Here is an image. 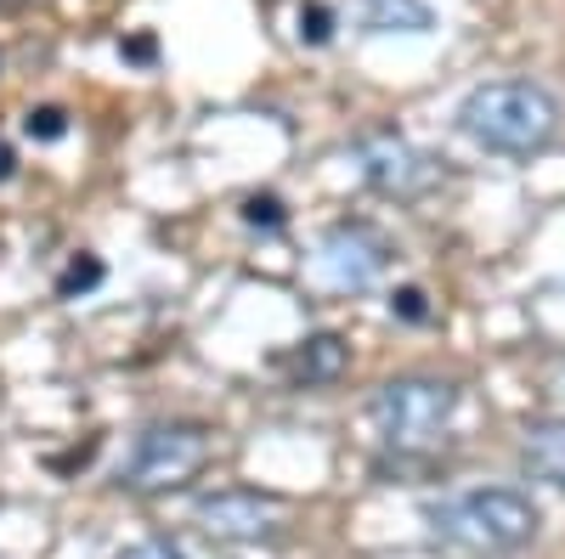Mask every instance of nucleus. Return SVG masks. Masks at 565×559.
I'll return each mask as SVG.
<instances>
[{
  "label": "nucleus",
  "instance_id": "f257e3e1",
  "mask_svg": "<svg viewBox=\"0 0 565 559\" xmlns=\"http://www.w3.org/2000/svg\"><path fill=\"white\" fill-rule=\"evenodd\" d=\"M458 130L503 159H532L559 136V103L537 79H487L458 103Z\"/></svg>",
  "mask_w": 565,
  "mask_h": 559
},
{
  "label": "nucleus",
  "instance_id": "f03ea898",
  "mask_svg": "<svg viewBox=\"0 0 565 559\" xmlns=\"http://www.w3.org/2000/svg\"><path fill=\"white\" fill-rule=\"evenodd\" d=\"M430 526L452 553L503 559V553H521L537 537V503L514 486H476V492H458L441 508H430Z\"/></svg>",
  "mask_w": 565,
  "mask_h": 559
},
{
  "label": "nucleus",
  "instance_id": "7ed1b4c3",
  "mask_svg": "<svg viewBox=\"0 0 565 559\" xmlns=\"http://www.w3.org/2000/svg\"><path fill=\"white\" fill-rule=\"evenodd\" d=\"M215 458V436L199 418H159L136 436L125 470H119V486L136 492V497H164V492H181L193 486Z\"/></svg>",
  "mask_w": 565,
  "mask_h": 559
},
{
  "label": "nucleus",
  "instance_id": "20e7f679",
  "mask_svg": "<svg viewBox=\"0 0 565 559\" xmlns=\"http://www.w3.org/2000/svg\"><path fill=\"white\" fill-rule=\"evenodd\" d=\"M373 430L385 436V447L396 452H424L436 447L452 418H458V385L447 379H424V373H402V379H385L367 401Z\"/></svg>",
  "mask_w": 565,
  "mask_h": 559
},
{
  "label": "nucleus",
  "instance_id": "39448f33",
  "mask_svg": "<svg viewBox=\"0 0 565 559\" xmlns=\"http://www.w3.org/2000/svg\"><path fill=\"white\" fill-rule=\"evenodd\" d=\"M385 266H391V244L380 238V232H373L367 221H340L317 238L306 277L328 294H362L385 277Z\"/></svg>",
  "mask_w": 565,
  "mask_h": 559
},
{
  "label": "nucleus",
  "instance_id": "423d86ee",
  "mask_svg": "<svg viewBox=\"0 0 565 559\" xmlns=\"http://www.w3.org/2000/svg\"><path fill=\"white\" fill-rule=\"evenodd\" d=\"M351 159H356V170L373 193L396 198V204H413V198L441 186V164L424 148H413L402 130H362L351 142Z\"/></svg>",
  "mask_w": 565,
  "mask_h": 559
},
{
  "label": "nucleus",
  "instance_id": "0eeeda50",
  "mask_svg": "<svg viewBox=\"0 0 565 559\" xmlns=\"http://www.w3.org/2000/svg\"><path fill=\"white\" fill-rule=\"evenodd\" d=\"M282 526H289V503L271 497V492L232 486V492H210V497H199V531H204L210 542L255 548V542H271Z\"/></svg>",
  "mask_w": 565,
  "mask_h": 559
},
{
  "label": "nucleus",
  "instance_id": "6e6552de",
  "mask_svg": "<svg viewBox=\"0 0 565 559\" xmlns=\"http://www.w3.org/2000/svg\"><path fill=\"white\" fill-rule=\"evenodd\" d=\"M282 367H289V379H300V385H334L351 367V345L340 334H311L295 356H282Z\"/></svg>",
  "mask_w": 565,
  "mask_h": 559
},
{
  "label": "nucleus",
  "instance_id": "1a4fd4ad",
  "mask_svg": "<svg viewBox=\"0 0 565 559\" xmlns=\"http://www.w3.org/2000/svg\"><path fill=\"white\" fill-rule=\"evenodd\" d=\"M521 463H526L532 481H548V486L565 492V418H543V424L526 430Z\"/></svg>",
  "mask_w": 565,
  "mask_h": 559
},
{
  "label": "nucleus",
  "instance_id": "9d476101",
  "mask_svg": "<svg viewBox=\"0 0 565 559\" xmlns=\"http://www.w3.org/2000/svg\"><path fill=\"white\" fill-rule=\"evenodd\" d=\"M362 29L367 34H430L436 12L424 0H362Z\"/></svg>",
  "mask_w": 565,
  "mask_h": 559
},
{
  "label": "nucleus",
  "instance_id": "9b49d317",
  "mask_svg": "<svg viewBox=\"0 0 565 559\" xmlns=\"http://www.w3.org/2000/svg\"><path fill=\"white\" fill-rule=\"evenodd\" d=\"M114 559H221V553L186 542V537H148V542H130V548L114 553Z\"/></svg>",
  "mask_w": 565,
  "mask_h": 559
},
{
  "label": "nucleus",
  "instance_id": "f8f14e48",
  "mask_svg": "<svg viewBox=\"0 0 565 559\" xmlns=\"http://www.w3.org/2000/svg\"><path fill=\"white\" fill-rule=\"evenodd\" d=\"M97 283H103V260H90V255H85V260H74V266L57 277V294H63V300H74V294L97 289Z\"/></svg>",
  "mask_w": 565,
  "mask_h": 559
},
{
  "label": "nucleus",
  "instance_id": "ddd939ff",
  "mask_svg": "<svg viewBox=\"0 0 565 559\" xmlns=\"http://www.w3.org/2000/svg\"><path fill=\"white\" fill-rule=\"evenodd\" d=\"M23 130L34 136V142H57V136L68 130V114H63V108H34V114L23 119Z\"/></svg>",
  "mask_w": 565,
  "mask_h": 559
},
{
  "label": "nucleus",
  "instance_id": "4468645a",
  "mask_svg": "<svg viewBox=\"0 0 565 559\" xmlns=\"http://www.w3.org/2000/svg\"><path fill=\"white\" fill-rule=\"evenodd\" d=\"M391 316H402V322H424V316H430V305H424V289H396Z\"/></svg>",
  "mask_w": 565,
  "mask_h": 559
},
{
  "label": "nucleus",
  "instance_id": "2eb2a0df",
  "mask_svg": "<svg viewBox=\"0 0 565 559\" xmlns=\"http://www.w3.org/2000/svg\"><path fill=\"white\" fill-rule=\"evenodd\" d=\"M244 221L277 232V226H282V204H277V198H249V204H244Z\"/></svg>",
  "mask_w": 565,
  "mask_h": 559
},
{
  "label": "nucleus",
  "instance_id": "dca6fc26",
  "mask_svg": "<svg viewBox=\"0 0 565 559\" xmlns=\"http://www.w3.org/2000/svg\"><path fill=\"white\" fill-rule=\"evenodd\" d=\"M328 23H334V18H328V7H306V12H300V34L317 40V45L328 40Z\"/></svg>",
  "mask_w": 565,
  "mask_h": 559
},
{
  "label": "nucleus",
  "instance_id": "f3484780",
  "mask_svg": "<svg viewBox=\"0 0 565 559\" xmlns=\"http://www.w3.org/2000/svg\"><path fill=\"white\" fill-rule=\"evenodd\" d=\"M7 175H12V148L0 142V181H7Z\"/></svg>",
  "mask_w": 565,
  "mask_h": 559
}]
</instances>
